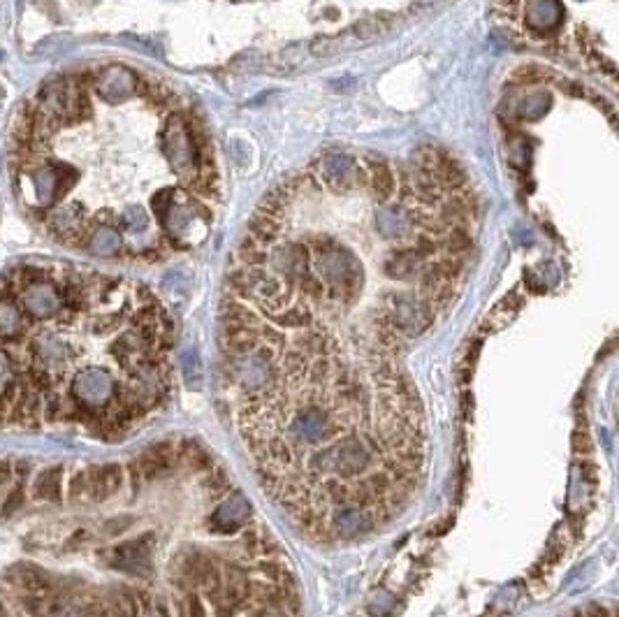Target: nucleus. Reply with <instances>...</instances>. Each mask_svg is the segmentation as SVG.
<instances>
[{
  "label": "nucleus",
  "mask_w": 619,
  "mask_h": 617,
  "mask_svg": "<svg viewBox=\"0 0 619 617\" xmlns=\"http://www.w3.org/2000/svg\"><path fill=\"white\" fill-rule=\"evenodd\" d=\"M0 617H7V613H5V608L0 606Z\"/></svg>",
  "instance_id": "nucleus-8"
},
{
  "label": "nucleus",
  "mask_w": 619,
  "mask_h": 617,
  "mask_svg": "<svg viewBox=\"0 0 619 617\" xmlns=\"http://www.w3.org/2000/svg\"><path fill=\"white\" fill-rule=\"evenodd\" d=\"M177 462V450L170 444H158L149 448L140 460L135 462V474H142L144 478H156L163 474H170Z\"/></svg>",
  "instance_id": "nucleus-4"
},
{
  "label": "nucleus",
  "mask_w": 619,
  "mask_h": 617,
  "mask_svg": "<svg viewBox=\"0 0 619 617\" xmlns=\"http://www.w3.org/2000/svg\"><path fill=\"white\" fill-rule=\"evenodd\" d=\"M385 31L383 21H367L362 26H355L351 31L337 35V38H320L311 45V52L316 56H334L341 52H351V49L367 45V42L381 38V33Z\"/></svg>",
  "instance_id": "nucleus-1"
},
{
  "label": "nucleus",
  "mask_w": 619,
  "mask_h": 617,
  "mask_svg": "<svg viewBox=\"0 0 619 617\" xmlns=\"http://www.w3.org/2000/svg\"><path fill=\"white\" fill-rule=\"evenodd\" d=\"M33 497L40 502H61L63 497V469H42L33 481Z\"/></svg>",
  "instance_id": "nucleus-6"
},
{
  "label": "nucleus",
  "mask_w": 619,
  "mask_h": 617,
  "mask_svg": "<svg viewBox=\"0 0 619 617\" xmlns=\"http://www.w3.org/2000/svg\"><path fill=\"white\" fill-rule=\"evenodd\" d=\"M112 564L116 569L144 576L151 569V536H142L137 541L121 543L112 550Z\"/></svg>",
  "instance_id": "nucleus-2"
},
{
  "label": "nucleus",
  "mask_w": 619,
  "mask_h": 617,
  "mask_svg": "<svg viewBox=\"0 0 619 617\" xmlns=\"http://www.w3.org/2000/svg\"><path fill=\"white\" fill-rule=\"evenodd\" d=\"M86 474V495L93 502H105L121 490L123 485V469L119 464H107V467H91Z\"/></svg>",
  "instance_id": "nucleus-3"
},
{
  "label": "nucleus",
  "mask_w": 619,
  "mask_h": 617,
  "mask_svg": "<svg viewBox=\"0 0 619 617\" xmlns=\"http://www.w3.org/2000/svg\"><path fill=\"white\" fill-rule=\"evenodd\" d=\"M10 576L14 580V585L21 587V590L28 592V594H33L35 599H47L49 592H52V587H54L52 578H49L42 569H38V566H33V564H17L10 571Z\"/></svg>",
  "instance_id": "nucleus-5"
},
{
  "label": "nucleus",
  "mask_w": 619,
  "mask_h": 617,
  "mask_svg": "<svg viewBox=\"0 0 619 617\" xmlns=\"http://www.w3.org/2000/svg\"><path fill=\"white\" fill-rule=\"evenodd\" d=\"M21 504H24V490L21 488H14L10 492V497H7L5 502V508H3V518H10V515L17 511V508H21Z\"/></svg>",
  "instance_id": "nucleus-7"
}]
</instances>
